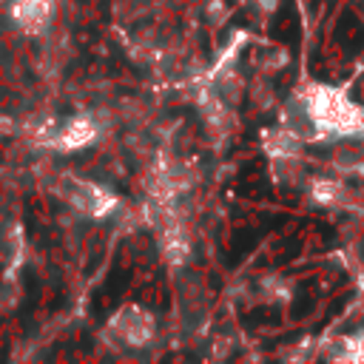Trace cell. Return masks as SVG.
Instances as JSON below:
<instances>
[{
    "label": "cell",
    "instance_id": "5",
    "mask_svg": "<svg viewBox=\"0 0 364 364\" xmlns=\"http://www.w3.org/2000/svg\"><path fill=\"white\" fill-rule=\"evenodd\" d=\"M341 358H353V361H364V333L361 336H353V338H341Z\"/></svg>",
    "mask_w": 364,
    "mask_h": 364
},
{
    "label": "cell",
    "instance_id": "2",
    "mask_svg": "<svg viewBox=\"0 0 364 364\" xmlns=\"http://www.w3.org/2000/svg\"><path fill=\"white\" fill-rule=\"evenodd\" d=\"M108 333L114 336V341L119 347H148L156 336V321H154V313L145 310L142 304H122L111 321H108Z\"/></svg>",
    "mask_w": 364,
    "mask_h": 364
},
{
    "label": "cell",
    "instance_id": "3",
    "mask_svg": "<svg viewBox=\"0 0 364 364\" xmlns=\"http://www.w3.org/2000/svg\"><path fill=\"white\" fill-rule=\"evenodd\" d=\"M100 136V122L94 114H74L65 122L46 128V145L60 154H77L94 145Z\"/></svg>",
    "mask_w": 364,
    "mask_h": 364
},
{
    "label": "cell",
    "instance_id": "1",
    "mask_svg": "<svg viewBox=\"0 0 364 364\" xmlns=\"http://www.w3.org/2000/svg\"><path fill=\"white\" fill-rule=\"evenodd\" d=\"M54 191L57 196L74 208L77 213L82 216H91V219H105L117 210V196L114 191H108L105 185L94 182V179H85V176H74V173H63L57 182H54Z\"/></svg>",
    "mask_w": 364,
    "mask_h": 364
},
{
    "label": "cell",
    "instance_id": "4",
    "mask_svg": "<svg viewBox=\"0 0 364 364\" xmlns=\"http://www.w3.org/2000/svg\"><path fill=\"white\" fill-rule=\"evenodd\" d=\"M54 0H11V20L23 34H43L51 23Z\"/></svg>",
    "mask_w": 364,
    "mask_h": 364
}]
</instances>
